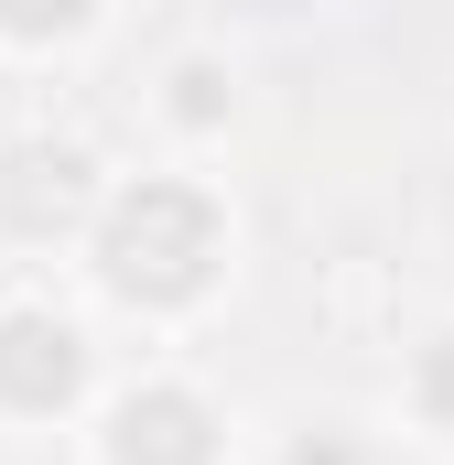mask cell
I'll return each mask as SVG.
<instances>
[{"mask_svg":"<svg viewBox=\"0 0 454 465\" xmlns=\"http://www.w3.org/2000/svg\"><path fill=\"white\" fill-rule=\"evenodd\" d=\"M206 271H217V206L195 184H141L109 206L98 282L119 303H184V292H206Z\"/></svg>","mask_w":454,"mask_h":465,"instance_id":"obj_1","label":"cell"},{"mask_svg":"<svg viewBox=\"0 0 454 465\" xmlns=\"http://www.w3.org/2000/svg\"><path fill=\"white\" fill-rule=\"evenodd\" d=\"M98 0H0V33H22V44H54V33H76Z\"/></svg>","mask_w":454,"mask_h":465,"instance_id":"obj_5","label":"cell"},{"mask_svg":"<svg viewBox=\"0 0 454 465\" xmlns=\"http://www.w3.org/2000/svg\"><path fill=\"white\" fill-rule=\"evenodd\" d=\"M87 195H98V184H87V152H76V141H22V152L0 163V217H11L22 238L76 228Z\"/></svg>","mask_w":454,"mask_h":465,"instance_id":"obj_3","label":"cell"},{"mask_svg":"<svg viewBox=\"0 0 454 465\" xmlns=\"http://www.w3.org/2000/svg\"><path fill=\"white\" fill-rule=\"evenodd\" d=\"M422 411L454 422V336H444V347H422Z\"/></svg>","mask_w":454,"mask_h":465,"instance_id":"obj_7","label":"cell"},{"mask_svg":"<svg viewBox=\"0 0 454 465\" xmlns=\"http://www.w3.org/2000/svg\"><path fill=\"white\" fill-rule=\"evenodd\" d=\"M173 119H195V130L227 119V76L206 65V54H195V65H173Z\"/></svg>","mask_w":454,"mask_h":465,"instance_id":"obj_6","label":"cell"},{"mask_svg":"<svg viewBox=\"0 0 454 465\" xmlns=\"http://www.w3.org/2000/svg\"><path fill=\"white\" fill-rule=\"evenodd\" d=\"M109 465H217V422L184 390H130L109 411Z\"/></svg>","mask_w":454,"mask_h":465,"instance_id":"obj_4","label":"cell"},{"mask_svg":"<svg viewBox=\"0 0 454 465\" xmlns=\"http://www.w3.org/2000/svg\"><path fill=\"white\" fill-rule=\"evenodd\" d=\"M76 390H87V336L65 314H44V303L0 314V401L11 411H65Z\"/></svg>","mask_w":454,"mask_h":465,"instance_id":"obj_2","label":"cell"}]
</instances>
